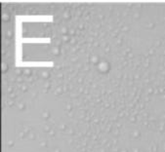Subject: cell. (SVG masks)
I'll list each match as a JSON object with an SVG mask.
<instances>
[{"instance_id":"7a4b0ae2","label":"cell","mask_w":165,"mask_h":152,"mask_svg":"<svg viewBox=\"0 0 165 152\" xmlns=\"http://www.w3.org/2000/svg\"><path fill=\"white\" fill-rule=\"evenodd\" d=\"M9 18H10V17H9V14H6V13L3 14V20H4V21L9 20Z\"/></svg>"},{"instance_id":"6da1fadb","label":"cell","mask_w":165,"mask_h":152,"mask_svg":"<svg viewBox=\"0 0 165 152\" xmlns=\"http://www.w3.org/2000/svg\"><path fill=\"white\" fill-rule=\"evenodd\" d=\"M98 69L99 71H101L103 73H107L109 70V66L107 62H100L98 63Z\"/></svg>"}]
</instances>
